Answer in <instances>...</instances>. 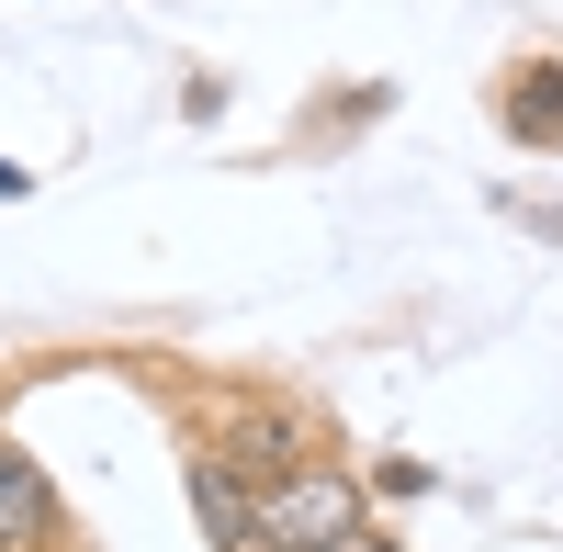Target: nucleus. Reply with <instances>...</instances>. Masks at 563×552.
Instances as JSON below:
<instances>
[{
  "label": "nucleus",
  "mask_w": 563,
  "mask_h": 552,
  "mask_svg": "<svg viewBox=\"0 0 563 552\" xmlns=\"http://www.w3.org/2000/svg\"><path fill=\"white\" fill-rule=\"evenodd\" d=\"M339 530H361V485L350 474H294V485H271L260 496V552H305V541H339Z\"/></svg>",
  "instance_id": "nucleus-1"
},
{
  "label": "nucleus",
  "mask_w": 563,
  "mask_h": 552,
  "mask_svg": "<svg viewBox=\"0 0 563 552\" xmlns=\"http://www.w3.org/2000/svg\"><path fill=\"white\" fill-rule=\"evenodd\" d=\"M180 485H192V519H203L214 552H260V485L225 463L214 440H203V451H180Z\"/></svg>",
  "instance_id": "nucleus-2"
},
{
  "label": "nucleus",
  "mask_w": 563,
  "mask_h": 552,
  "mask_svg": "<svg viewBox=\"0 0 563 552\" xmlns=\"http://www.w3.org/2000/svg\"><path fill=\"white\" fill-rule=\"evenodd\" d=\"M57 541V485L34 474V451L0 440V552H45Z\"/></svg>",
  "instance_id": "nucleus-3"
},
{
  "label": "nucleus",
  "mask_w": 563,
  "mask_h": 552,
  "mask_svg": "<svg viewBox=\"0 0 563 552\" xmlns=\"http://www.w3.org/2000/svg\"><path fill=\"white\" fill-rule=\"evenodd\" d=\"M214 451H225V463H238V474H249L260 496L305 474V429H294V418H271V406H249V418H238V429H225Z\"/></svg>",
  "instance_id": "nucleus-4"
},
{
  "label": "nucleus",
  "mask_w": 563,
  "mask_h": 552,
  "mask_svg": "<svg viewBox=\"0 0 563 552\" xmlns=\"http://www.w3.org/2000/svg\"><path fill=\"white\" fill-rule=\"evenodd\" d=\"M496 124L519 135L530 158H552V147H563V57H530L519 79H507V102H496Z\"/></svg>",
  "instance_id": "nucleus-5"
},
{
  "label": "nucleus",
  "mask_w": 563,
  "mask_h": 552,
  "mask_svg": "<svg viewBox=\"0 0 563 552\" xmlns=\"http://www.w3.org/2000/svg\"><path fill=\"white\" fill-rule=\"evenodd\" d=\"M305 552H406V541H384V530L361 519V530H339V541H305Z\"/></svg>",
  "instance_id": "nucleus-6"
},
{
  "label": "nucleus",
  "mask_w": 563,
  "mask_h": 552,
  "mask_svg": "<svg viewBox=\"0 0 563 552\" xmlns=\"http://www.w3.org/2000/svg\"><path fill=\"white\" fill-rule=\"evenodd\" d=\"M23 192H34V180H23V169H12V158H0V203H23Z\"/></svg>",
  "instance_id": "nucleus-7"
}]
</instances>
